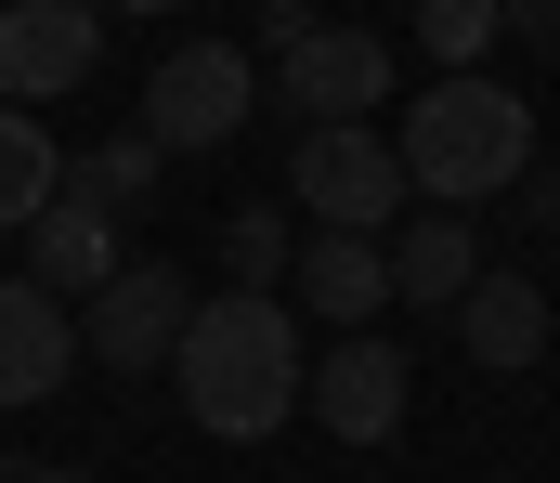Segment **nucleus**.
I'll return each instance as SVG.
<instances>
[{
	"mask_svg": "<svg viewBox=\"0 0 560 483\" xmlns=\"http://www.w3.org/2000/svg\"><path fill=\"white\" fill-rule=\"evenodd\" d=\"M170 379H183V418H196L209 445H275L287 418H300L313 353H300V314H287V301L235 288V301H196V314H183Z\"/></svg>",
	"mask_w": 560,
	"mask_h": 483,
	"instance_id": "1",
	"label": "nucleus"
},
{
	"mask_svg": "<svg viewBox=\"0 0 560 483\" xmlns=\"http://www.w3.org/2000/svg\"><path fill=\"white\" fill-rule=\"evenodd\" d=\"M392 158H405V183H418L430 209L509 196V183L535 170V105H522L509 79H482V66H443V92H430V105H405Z\"/></svg>",
	"mask_w": 560,
	"mask_h": 483,
	"instance_id": "2",
	"label": "nucleus"
},
{
	"mask_svg": "<svg viewBox=\"0 0 560 483\" xmlns=\"http://www.w3.org/2000/svg\"><path fill=\"white\" fill-rule=\"evenodd\" d=\"M248 105H261L248 39H183V53L143 79V145H156V158H209V145L248 131Z\"/></svg>",
	"mask_w": 560,
	"mask_h": 483,
	"instance_id": "3",
	"label": "nucleus"
},
{
	"mask_svg": "<svg viewBox=\"0 0 560 483\" xmlns=\"http://www.w3.org/2000/svg\"><path fill=\"white\" fill-rule=\"evenodd\" d=\"M287 196L313 209V222H352V235H378V222H405V158H392V131H365V118H313L300 145H287Z\"/></svg>",
	"mask_w": 560,
	"mask_h": 483,
	"instance_id": "4",
	"label": "nucleus"
},
{
	"mask_svg": "<svg viewBox=\"0 0 560 483\" xmlns=\"http://www.w3.org/2000/svg\"><path fill=\"white\" fill-rule=\"evenodd\" d=\"M183 314H196V288H183L170 262H118V275L79 301V353H92V366H118V379H143V366H170Z\"/></svg>",
	"mask_w": 560,
	"mask_h": 483,
	"instance_id": "5",
	"label": "nucleus"
},
{
	"mask_svg": "<svg viewBox=\"0 0 560 483\" xmlns=\"http://www.w3.org/2000/svg\"><path fill=\"white\" fill-rule=\"evenodd\" d=\"M405 392H418V366H405L378 326H339V353L300 379V405H313L339 445H392V432H405Z\"/></svg>",
	"mask_w": 560,
	"mask_h": 483,
	"instance_id": "6",
	"label": "nucleus"
},
{
	"mask_svg": "<svg viewBox=\"0 0 560 483\" xmlns=\"http://www.w3.org/2000/svg\"><path fill=\"white\" fill-rule=\"evenodd\" d=\"M92 53H105V13H92V0H0V105L79 92Z\"/></svg>",
	"mask_w": 560,
	"mask_h": 483,
	"instance_id": "7",
	"label": "nucleus"
},
{
	"mask_svg": "<svg viewBox=\"0 0 560 483\" xmlns=\"http://www.w3.org/2000/svg\"><path fill=\"white\" fill-rule=\"evenodd\" d=\"M66 366H79V301L0 275V405H52Z\"/></svg>",
	"mask_w": 560,
	"mask_h": 483,
	"instance_id": "8",
	"label": "nucleus"
},
{
	"mask_svg": "<svg viewBox=\"0 0 560 483\" xmlns=\"http://www.w3.org/2000/svg\"><path fill=\"white\" fill-rule=\"evenodd\" d=\"M287 105H313V118H365V105H392V39H365V26H313V39L287 53Z\"/></svg>",
	"mask_w": 560,
	"mask_h": 483,
	"instance_id": "9",
	"label": "nucleus"
},
{
	"mask_svg": "<svg viewBox=\"0 0 560 483\" xmlns=\"http://www.w3.org/2000/svg\"><path fill=\"white\" fill-rule=\"evenodd\" d=\"M287 288H300V314L352 326V314H378V301H392V249H378V235H352V222H313V235H300V262H287Z\"/></svg>",
	"mask_w": 560,
	"mask_h": 483,
	"instance_id": "10",
	"label": "nucleus"
},
{
	"mask_svg": "<svg viewBox=\"0 0 560 483\" xmlns=\"http://www.w3.org/2000/svg\"><path fill=\"white\" fill-rule=\"evenodd\" d=\"M118 275V209H92V196H52L39 222H26V288H52V301H92Z\"/></svg>",
	"mask_w": 560,
	"mask_h": 483,
	"instance_id": "11",
	"label": "nucleus"
},
{
	"mask_svg": "<svg viewBox=\"0 0 560 483\" xmlns=\"http://www.w3.org/2000/svg\"><path fill=\"white\" fill-rule=\"evenodd\" d=\"M482 275V249H469V209H405V235H392V301H430V314H456V288Z\"/></svg>",
	"mask_w": 560,
	"mask_h": 483,
	"instance_id": "12",
	"label": "nucleus"
},
{
	"mask_svg": "<svg viewBox=\"0 0 560 483\" xmlns=\"http://www.w3.org/2000/svg\"><path fill=\"white\" fill-rule=\"evenodd\" d=\"M456 353H469V366H535V353H548V301H535L522 275H469V288H456Z\"/></svg>",
	"mask_w": 560,
	"mask_h": 483,
	"instance_id": "13",
	"label": "nucleus"
},
{
	"mask_svg": "<svg viewBox=\"0 0 560 483\" xmlns=\"http://www.w3.org/2000/svg\"><path fill=\"white\" fill-rule=\"evenodd\" d=\"M66 196V145L39 131V105H0V235H26Z\"/></svg>",
	"mask_w": 560,
	"mask_h": 483,
	"instance_id": "14",
	"label": "nucleus"
},
{
	"mask_svg": "<svg viewBox=\"0 0 560 483\" xmlns=\"http://www.w3.org/2000/svg\"><path fill=\"white\" fill-rule=\"evenodd\" d=\"M143 183H156V145H143V131L92 145V158H66V196H92V209H131Z\"/></svg>",
	"mask_w": 560,
	"mask_h": 483,
	"instance_id": "15",
	"label": "nucleus"
},
{
	"mask_svg": "<svg viewBox=\"0 0 560 483\" xmlns=\"http://www.w3.org/2000/svg\"><path fill=\"white\" fill-rule=\"evenodd\" d=\"M418 39L430 66H482V39H509V13L495 0H418Z\"/></svg>",
	"mask_w": 560,
	"mask_h": 483,
	"instance_id": "16",
	"label": "nucleus"
},
{
	"mask_svg": "<svg viewBox=\"0 0 560 483\" xmlns=\"http://www.w3.org/2000/svg\"><path fill=\"white\" fill-rule=\"evenodd\" d=\"M222 262H235V288H275L287 262H300V235H287L275 209H235V222H222Z\"/></svg>",
	"mask_w": 560,
	"mask_h": 483,
	"instance_id": "17",
	"label": "nucleus"
},
{
	"mask_svg": "<svg viewBox=\"0 0 560 483\" xmlns=\"http://www.w3.org/2000/svg\"><path fill=\"white\" fill-rule=\"evenodd\" d=\"M495 13H509V39H535V53L560 66V0H495Z\"/></svg>",
	"mask_w": 560,
	"mask_h": 483,
	"instance_id": "18",
	"label": "nucleus"
},
{
	"mask_svg": "<svg viewBox=\"0 0 560 483\" xmlns=\"http://www.w3.org/2000/svg\"><path fill=\"white\" fill-rule=\"evenodd\" d=\"M313 26H326V13H313V0H261V39H275V53H300V39H313Z\"/></svg>",
	"mask_w": 560,
	"mask_h": 483,
	"instance_id": "19",
	"label": "nucleus"
},
{
	"mask_svg": "<svg viewBox=\"0 0 560 483\" xmlns=\"http://www.w3.org/2000/svg\"><path fill=\"white\" fill-rule=\"evenodd\" d=\"M92 13H183V0H92Z\"/></svg>",
	"mask_w": 560,
	"mask_h": 483,
	"instance_id": "20",
	"label": "nucleus"
},
{
	"mask_svg": "<svg viewBox=\"0 0 560 483\" xmlns=\"http://www.w3.org/2000/svg\"><path fill=\"white\" fill-rule=\"evenodd\" d=\"M13 483H92V471H13Z\"/></svg>",
	"mask_w": 560,
	"mask_h": 483,
	"instance_id": "21",
	"label": "nucleus"
},
{
	"mask_svg": "<svg viewBox=\"0 0 560 483\" xmlns=\"http://www.w3.org/2000/svg\"><path fill=\"white\" fill-rule=\"evenodd\" d=\"M0 483H13V471H0Z\"/></svg>",
	"mask_w": 560,
	"mask_h": 483,
	"instance_id": "22",
	"label": "nucleus"
}]
</instances>
